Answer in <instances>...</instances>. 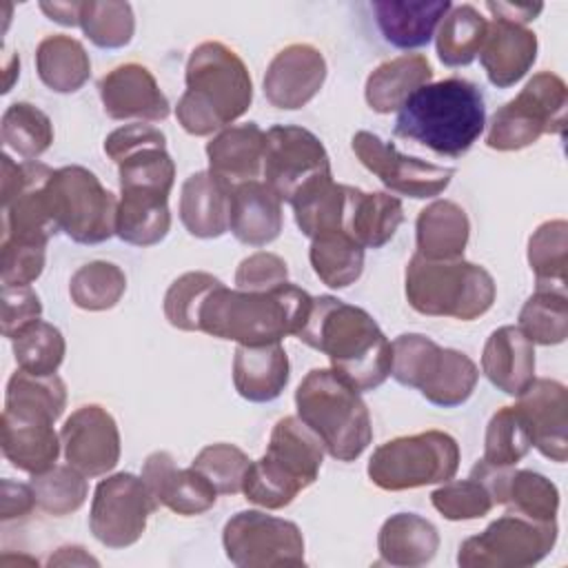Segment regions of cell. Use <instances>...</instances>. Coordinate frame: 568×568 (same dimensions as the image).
Here are the masks:
<instances>
[{"instance_id":"1","label":"cell","mask_w":568,"mask_h":568,"mask_svg":"<svg viewBox=\"0 0 568 568\" xmlns=\"http://www.w3.org/2000/svg\"><path fill=\"white\" fill-rule=\"evenodd\" d=\"M295 337L324 353L331 368L357 393L375 390L390 375L388 337L373 315L337 297H313L311 313Z\"/></svg>"},{"instance_id":"2","label":"cell","mask_w":568,"mask_h":568,"mask_svg":"<svg viewBox=\"0 0 568 568\" xmlns=\"http://www.w3.org/2000/svg\"><path fill=\"white\" fill-rule=\"evenodd\" d=\"M311 304L313 297L291 282L260 293L217 284L202 302L200 331L244 346L273 344L297 335Z\"/></svg>"},{"instance_id":"3","label":"cell","mask_w":568,"mask_h":568,"mask_svg":"<svg viewBox=\"0 0 568 568\" xmlns=\"http://www.w3.org/2000/svg\"><path fill=\"white\" fill-rule=\"evenodd\" d=\"M186 91L175 118L191 135H211L242 118L253 100V82L244 60L224 42L197 44L186 62Z\"/></svg>"},{"instance_id":"4","label":"cell","mask_w":568,"mask_h":568,"mask_svg":"<svg viewBox=\"0 0 568 568\" xmlns=\"http://www.w3.org/2000/svg\"><path fill=\"white\" fill-rule=\"evenodd\" d=\"M486 104L477 84L446 78L419 87L397 111L395 135L415 140L439 155H464L484 133Z\"/></svg>"},{"instance_id":"5","label":"cell","mask_w":568,"mask_h":568,"mask_svg":"<svg viewBox=\"0 0 568 568\" xmlns=\"http://www.w3.org/2000/svg\"><path fill=\"white\" fill-rule=\"evenodd\" d=\"M322 462L320 437L300 417H282L271 430L266 453L248 464L242 493L266 510L284 508L317 479Z\"/></svg>"},{"instance_id":"6","label":"cell","mask_w":568,"mask_h":568,"mask_svg":"<svg viewBox=\"0 0 568 568\" xmlns=\"http://www.w3.org/2000/svg\"><path fill=\"white\" fill-rule=\"evenodd\" d=\"M297 417L337 462L357 459L373 439L371 413L333 368H313L295 390Z\"/></svg>"},{"instance_id":"7","label":"cell","mask_w":568,"mask_h":568,"mask_svg":"<svg viewBox=\"0 0 568 568\" xmlns=\"http://www.w3.org/2000/svg\"><path fill=\"white\" fill-rule=\"evenodd\" d=\"M495 295L493 275L464 257L428 260L415 253L406 266V300L422 315L470 322L490 311Z\"/></svg>"},{"instance_id":"8","label":"cell","mask_w":568,"mask_h":568,"mask_svg":"<svg viewBox=\"0 0 568 568\" xmlns=\"http://www.w3.org/2000/svg\"><path fill=\"white\" fill-rule=\"evenodd\" d=\"M390 375L402 386L417 388L435 406H459L477 386V364L466 353L442 348L426 335L404 333L390 342Z\"/></svg>"},{"instance_id":"9","label":"cell","mask_w":568,"mask_h":568,"mask_svg":"<svg viewBox=\"0 0 568 568\" xmlns=\"http://www.w3.org/2000/svg\"><path fill=\"white\" fill-rule=\"evenodd\" d=\"M459 468V446L442 430L402 435L377 446L368 459V477L382 490H410L444 484Z\"/></svg>"},{"instance_id":"10","label":"cell","mask_w":568,"mask_h":568,"mask_svg":"<svg viewBox=\"0 0 568 568\" xmlns=\"http://www.w3.org/2000/svg\"><path fill=\"white\" fill-rule=\"evenodd\" d=\"M568 89L550 71L532 75L526 87L495 111L486 144L497 151H519L535 144L544 133L564 135Z\"/></svg>"},{"instance_id":"11","label":"cell","mask_w":568,"mask_h":568,"mask_svg":"<svg viewBox=\"0 0 568 568\" xmlns=\"http://www.w3.org/2000/svg\"><path fill=\"white\" fill-rule=\"evenodd\" d=\"M47 195L58 231L73 242L100 244L115 235L118 200L93 171L78 164L55 169Z\"/></svg>"},{"instance_id":"12","label":"cell","mask_w":568,"mask_h":568,"mask_svg":"<svg viewBox=\"0 0 568 568\" xmlns=\"http://www.w3.org/2000/svg\"><path fill=\"white\" fill-rule=\"evenodd\" d=\"M104 153L118 164L120 197L169 200L175 162L160 129L142 122L124 124L106 135Z\"/></svg>"},{"instance_id":"13","label":"cell","mask_w":568,"mask_h":568,"mask_svg":"<svg viewBox=\"0 0 568 568\" xmlns=\"http://www.w3.org/2000/svg\"><path fill=\"white\" fill-rule=\"evenodd\" d=\"M557 541V521H535L517 513L495 519L459 546L464 568H526L541 561Z\"/></svg>"},{"instance_id":"14","label":"cell","mask_w":568,"mask_h":568,"mask_svg":"<svg viewBox=\"0 0 568 568\" xmlns=\"http://www.w3.org/2000/svg\"><path fill=\"white\" fill-rule=\"evenodd\" d=\"M224 552L240 568L304 566V537L297 524L262 510L235 513L222 530Z\"/></svg>"},{"instance_id":"15","label":"cell","mask_w":568,"mask_h":568,"mask_svg":"<svg viewBox=\"0 0 568 568\" xmlns=\"http://www.w3.org/2000/svg\"><path fill=\"white\" fill-rule=\"evenodd\" d=\"M160 504L142 477L115 473L95 486L89 513L93 537L106 548L133 546Z\"/></svg>"},{"instance_id":"16","label":"cell","mask_w":568,"mask_h":568,"mask_svg":"<svg viewBox=\"0 0 568 568\" xmlns=\"http://www.w3.org/2000/svg\"><path fill=\"white\" fill-rule=\"evenodd\" d=\"M262 173L266 186L291 204L304 184L331 173V160L322 140L308 129L275 124L264 133Z\"/></svg>"},{"instance_id":"17","label":"cell","mask_w":568,"mask_h":568,"mask_svg":"<svg viewBox=\"0 0 568 568\" xmlns=\"http://www.w3.org/2000/svg\"><path fill=\"white\" fill-rule=\"evenodd\" d=\"M357 160L377 180L399 195L426 200L439 195L453 180V166H439L419 158H410L397 151L393 142L382 140L371 131H357L351 140Z\"/></svg>"},{"instance_id":"18","label":"cell","mask_w":568,"mask_h":568,"mask_svg":"<svg viewBox=\"0 0 568 568\" xmlns=\"http://www.w3.org/2000/svg\"><path fill=\"white\" fill-rule=\"evenodd\" d=\"M60 442L67 464L84 477L106 475L120 462L118 424L100 404L75 408L60 430Z\"/></svg>"},{"instance_id":"19","label":"cell","mask_w":568,"mask_h":568,"mask_svg":"<svg viewBox=\"0 0 568 568\" xmlns=\"http://www.w3.org/2000/svg\"><path fill=\"white\" fill-rule=\"evenodd\" d=\"M326 80V60L308 42L284 47L271 60L264 73V95L277 109H302L322 89Z\"/></svg>"},{"instance_id":"20","label":"cell","mask_w":568,"mask_h":568,"mask_svg":"<svg viewBox=\"0 0 568 568\" xmlns=\"http://www.w3.org/2000/svg\"><path fill=\"white\" fill-rule=\"evenodd\" d=\"M519 413L530 433L532 446L550 462L564 464L568 457V390L561 382L535 377L517 395Z\"/></svg>"},{"instance_id":"21","label":"cell","mask_w":568,"mask_h":568,"mask_svg":"<svg viewBox=\"0 0 568 568\" xmlns=\"http://www.w3.org/2000/svg\"><path fill=\"white\" fill-rule=\"evenodd\" d=\"M98 91L104 113L113 120L162 122L171 113V104L153 73L138 62H126L104 73Z\"/></svg>"},{"instance_id":"22","label":"cell","mask_w":568,"mask_h":568,"mask_svg":"<svg viewBox=\"0 0 568 568\" xmlns=\"http://www.w3.org/2000/svg\"><path fill=\"white\" fill-rule=\"evenodd\" d=\"M151 495L160 506L191 517L202 515L217 501L215 486L193 466L178 468L175 459L166 450H155L144 459L142 475Z\"/></svg>"},{"instance_id":"23","label":"cell","mask_w":568,"mask_h":568,"mask_svg":"<svg viewBox=\"0 0 568 568\" xmlns=\"http://www.w3.org/2000/svg\"><path fill=\"white\" fill-rule=\"evenodd\" d=\"M55 419L49 415L4 406L2 410V453L11 466L29 475L55 466L60 455V435L53 430Z\"/></svg>"},{"instance_id":"24","label":"cell","mask_w":568,"mask_h":568,"mask_svg":"<svg viewBox=\"0 0 568 568\" xmlns=\"http://www.w3.org/2000/svg\"><path fill=\"white\" fill-rule=\"evenodd\" d=\"M537 36L506 20L488 22L486 38L479 49L481 67L497 89H508L519 82L537 60Z\"/></svg>"},{"instance_id":"25","label":"cell","mask_w":568,"mask_h":568,"mask_svg":"<svg viewBox=\"0 0 568 568\" xmlns=\"http://www.w3.org/2000/svg\"><path fill=\"white\" fill-rule=\"evenodd\" d=\"M233 186L211 171H197L184 180L180 220L193 237L211 240L229 231Z\"/></svg>"},{"instance_id":"26","label":"cell","mask_w":568,"mask_h":568,"mask_svg":"<svg viewBox=\"0 0 568 568\" xmlns=\"http://www.w3.org/2000/svg\"><path fill=\"white\" fill-rule=\"evenodd\" d=\"M481 373L506 395H521L535 379V344L519 326H499L484 344Z\"/></svg>"},{"instance_id":"27","label":"cell","mask_w":568,"mask_h":568,"mask_svg":"<svg viewBox=\"0 0 568 568\" xmlns=\"http://www.w3.org/2000/svg\"><path fill=\"white\" fill-rule=\"evenodd\" d=\"M229 231L246 246H266L282 231V200L266 182L248 180L233 186Z\"/></svg>"},{"instance_id":"28","label":"cell","mask_w":568,"mask_h":568,"mask_svg":"<svg viewBox=\"0 0 568 568\" xmlns=\"http://www.w3.org/2000/svg\"><path fill=\"white\" fill-rule=\"evenodd\" d=\"M288 384V357L280 342L244 346L233 357V386L248 402H273Z\"/></svg>"},{"instance_id":"29","label":"cell","mask_w":568,"mask_h":568,"mask_svg":"<svg viewBox=\"0 0 568 568\" xmlns=\"http://www.w3.org/2000/svg\"><path fill=\"white\" fill-rule=\"evenodd\" d=\"M209 171L231 184L255 180L264 160V131L255 122L222 129L206 144Z\"/></svg>"},{"instance_id":"30","label":"cell","mask_w":568,"mask_h":568,"mask_svg":"<svg viewBox=\"0 0 568 568\" xmlns=\"http://www.w3.org/2000/svg\"><path fill=\"white\" fill-rule=\"evenodd\" d=\"M351 189L348 184L333 182L331 173L304 184L291 200L297 229L311 240L335 231L346 233Z\"/></svg>"},{"instance_id":"31","label":"cell","mask_w":568,"mask_h":568,"mask_svg":"<svg viewBox=\"0 0 568 568\" xmlns=\"http://www.w3.org/2000/svg\"><path fill=\"white\" fill-rule=\"evenodd\" d=\"M448 0L430 2H402V0H382L375 2L377 27L386 42L397 49H419L430 42L439 22L450 11Z\"/></svg>"},{"instance_id":"32","label":"cell","mask_w":568,"mask_h":568,"mask_svg":"<svg viewBox=\"0 0 568 568\" xmlns=\"http://www.w3.org/2000/svg\"><path fill=\"white\" fill-rule=\"evenodd\" d=\"M433 80V69L426 55L404 53L382 62L366 80V102L375 113L399 111L402 104L424 84Z\"/></svg>"},{"instance_id":"33","label":"cell","mask_w":568,"mask_h":568,"mask_svg":"<svg viewBox=\"0 0 568 568\" xmlns=\"http://www.w3.org/2000/svg\"><path fill=\"white\" fill-rule=\"evenodd\" d=\"M437 548V528L415 513L390 515L377 535L379 557L390 566H424L435 557Z\"/></svg>"},{"instance_id":"34","label":"cell","mask_w":568,"mask_h":568,"mask_svg":"<svg viewBox=\"0 0 568 568\" xmlns=\"http://www.w3.org/2000/svg\"><path fill=\"white\" fill-rule=\"evenodd\" d=\"M417 253L428 260H455L464 255L470 235L466 211L453 200H435L417 215Z\"/></svg>"},{"instance_id":"35","label":"cell","mask_w":568,"mask_h":568,"mask_svg":"<svg viewBox=\"0 0 568 568\" xmlns=\"http://www.w3.org/2000/svg\"><path fill=\"white\" fill-rule=\"evenodd\" d=\"M404 222L402 200L388 193H366L351 189V206L346 217V233L364 248H382L390 242Z\"/></svg>"},{"instance_id":"36","label":"cell","mask_w":568,"mask_h":568,"mask_svg":"<svg viewBox=\"0 0 568 568\" xmlns=\"http://www.w3.org/2000/svg\"><path fill=\"white\" fill-rule=\"evenodd\" d=\"M36 69L44 87L55 93H73L91 75V60L80 40L71 36H47L36 49Z\"/></svg>"},{"instance_id":"37","label":"cell","mask_w":568,"mask_h":568,"mask_svg":"<svg viewBox=\"0 0 568 568\" xmlns=\"http://www.w3.org/2000/svg\"><path fill=\"white\" fill-rule=\"evenodd\" d=\"M488 22L473 4H453L435 31L437 55L446 67L470 64L481 49Z\"/></svg>"},{"instance_id":"38","label":"cell","mask_w":568,"mask_h":568,"mask_svg":"<svg viewBox=\"0 0 568 568\" xmlns=\"http://www.w3.org/2000/svg\"><path fill=\"white\" fill-rule=\"evenodd\" d=\"M308 257L315 275L331 288H346L364 271V246L344 231L313 237Z\"/></svg>"},{"instance_id":"39","label":"cell","mask_w":568,"mask_h":568,"mask_svg":"<svg viewBox=\"0 0 568 568\" xmlns=\"http://www.w3.org/2000/svg\"><path fill=\"white\" fill-rule=\"evenodd\" d=\"M528 264L535 273L537 288L566 291L568 268V224L548 220L528 240Z\"/></svg>"},{"instance_id":"40","label":"cell","mask_w":568,"mask_h":568,"mask_svg":"<svg viewBox=\"0 0 568 568\" xmlns=\"http://www.w3.org/2000/svg\"><path fill=\"white\" fill-rule=\"evenodd\" d=\"M11 346L18 368L31 375H55L67 351L60 328L42 320L22 326L11 337Z\"/></svg>"},{"instance_id":"41","label":"cell","mask_w":568,"mask_h":568,"mask_svg":"<svg viewBox=\"0 0 568 568\" xmlns=\"http://www.w3.org/2000/svg\"><path fill=\"white\" fill-rule=\"evenodd\" d=\"M2 142L22 160L40 158L53 142V124L44 111L31 102H13L2 113Z\"/></svg>"},{"instance_id":"42","label":"cell","mask_w":568,"mask_h":568,"mask_svg":"<svg viewBox=\"0 0 568 568\" xmlns=\"http://www.w3.org/2000/svg\"><path fill=\"white\" fill-rule=\"evenodd\" d=\"M126 291L124 271L104 260L82 264L69 282L71 302L84 311H106L113 308Z\"/></svg>"},{"instance_id":"43","label":"cell","mask_w":568,"mask_h":568,"mask_svg":"<svg viewBox=\"0 0 568 568\" xmlns=\"http://www.w3.org/2000/svg\"><path fill=\"white\" fill-rule=\"evenodd\" d=\"M519 328L532 344H561L568 335L566 291L537 288L519 311Z\"/></svg>"},{"instance_id":"44","label":"cell","mask_w":568,"mask_h":568,"mask_svg":"<svg viewBox=\"0 0 568 568\" xmlns=\"http://www.w3.org/2000/svg\"><path fill=\"white\" fill-rule=\"evenodd\" d=\"M29 484L33 488L36 504L53 517H64L75 513L89 495L87 477L80 470H75L71 464L67 466L55 464L44 473L31 475Z\"/></svg>"},{"instance_id":"45","label":"cell","mask_w":568,"mask_h":568,"mask_svg":"<svg viewBox=\"0 0 568 568\" xmlns=\"http://www.w3.org/2000/svg\"><path fill=\"white\" fill-rule=\"evenodd\" d=\"M504 506L535 521H557L559 490L548 477L535 470H510Z\"/></svg>"},{"instance_id":"46","label":"cell","mask_w":568,"mask_h":568,"mask_svg":"<svg viewBox=\"0 0 568 568\" xmlns=\"http://www.w3.org/2000/svg\"><path fill=\"white\" fill-rule=\"evenodd\" d=\"M80 27L100 49H120L131 42L135 16L129 2L89 0L80 7Z\"/></svg>"},{"instance_id":"47","label":"cell","mask_w":568,"mask_h":568,"mask_svg":"<svg viewBox=\"0 0 568 568\" xmlns=\"http://www.w3.org/2000/svg\"><path fill=\"white\" fill-rule=\"evenodd\" d=\"M532 448L528 426L517 406H501L486 426L484 459L495 466H515Z\"/></svg>"},{"instance_id":"48","label":"cell","mask_w":568,"mask_h":568,"mask_svg":"<svg viewBox=\"0 0 568 568\" xmlns=\"http://www.w3.org/2000/svg\"><path fill=\"white\" fill-rule=\"evenodd\" d=\"M4 406L27 408L58 419L67 406V388L58 375H31L16 371L7 384Z\"/></svg>"},{"instance_id":"49","label":"cell","mask_w":568,"mask_h":568,"mask_svg":"<svg viewBox=\"0 0 568 568\" xmlns=\"http://www.w3.org/2000/svg\"><path fill=\"white\" fill-rule=\"evenodd\" d=\"M217 284L222 282L204 271L180 275L164 295V315L169 324L180 331H200L202 302Z\"/></svg>"},{"instance_id":"50","label":"cell","mask_w":568,"mask_h":568,"mask_svg":"<svg viewBox=\"0 0 568 568\" xmlns=\"http://www.w3.org/2000/svg\"><path fill=\"white\" fill-rule=\"evenodd\" d=\"M430 501L435 510L450 521L479 519L488 515L495 506L488 488L475 475H468L466 479L444 481L437 490H433Z\"/></svg>"},{"instance_id":"51","label":"cell","mask_w":568,"mask_h":568,"mask_svg":"<svg viewBox=\"0 0 568 568\" xmlns=\"http://www.w3.org/2000/svg\"><path fill=\"white\" fill-rule=\"evenodd\" d=\"M248 464L251 459L242 448H237L235 444L220 442L204 446L195 455L191 466L200 470L220 495H235L242 493V481Z\"/></svg>"},{"instance_id":"52","label":"cell","mask_w":568,"mask_h":568,"mask_svg":"<svg viewBox=\"0 0 568 568\" xmlns=\"http://www.w3.org/2000/svg\"><path fill=\"white\" fill-rule=\"evenodd\" d=\"M2 286H29L44 268V242L2 240Z\"/></svg>"},{"instance_id":"53","label":"cell","mask_w":568,"mask_h":568,"mask_svg":"<svg viewBox=\"0 0 568 568\" xmlns=\"http://www.w3.org/2000/svg\"><path fill=\"white\" fill-rule=\"evenodd\" d=\"M288 282L286 262L268 251H257L244 257L235 271V286L240 291H271L280 284Z\"/></svg>"},{"instance_id":"54","label":"cell","mask_w":568,"mask_h":568,"mask_svg":"<svg viewBox=\"0 0 568 568\" xmlns=\"http://www.w3.org/2000/svg\"><path fill=\"white\" fill-rule=\"evenodd\" d=\"M2 335L13 337L22 326L40 320L42 302L31 286H2Z\"/></svg>"},{"instance_id":"55","label":"cell","mask_w":568,"mask_h":568,"mask_svg":"<svg viewBox=\"0 0 568 568\" xmlns=\"http://www.w3.org/2000/svg\"><path fill=\"white\" fill-rule=\"evenodd\" d=\"M0 497H2L0 499L2 501V510H0L2 521L27 517L33 510V506H38L31 484H18L11 479H2Z\"/></svg>"},{"instance_id":"56","label":"cell","mask_w":568,"mask_h":568,"mask_svg":"<svg viewBox=\"0 0 568 568\" xmlns=\"http://www.w3.org/2000/svg\"><path fill=\"white\" fill-rule=\"evenodd\" d=\"M486 9L495 16V20H506L513 24H526L532 22L541 11L544 4L541 2H486Z\"/></svg>"},{"instance_id":"57","label":"cell","mask_w":568,"mask_h":568,"mask_svg":"<svg viewBox=\"0 0 568 568\" xmlns=\"http://www.w3.org/2000/svg\"><path fill=\"white\" fill-rule=\"evenodd\" d=\"M80 7L82 2H40V11L64 27L80 24Z\"/></svg>"},{"instance_id":"58","label":"cell","mask_w":568,"mask_h":568,"mask_svg":"<svg viewBox=\"0 0 568 568\" xmlns=\"http://www.w3.org/2000/svg\"><path fill=\"white\" fill-rule=\"evenodd\" d=\"M73 566V564H93V566H98V559H93L91 555H87L84 552V548L82 546H62V548H58V552L55 555H51V559H49V566Z\"/></svg>"},{"instance_id":"59","label":"cell","mask_w":568,"mask_h":568,"mask_svg":"<svg viewBox=\"0 0 568 568\" xmlns=\"http://www.w3.org/2000/svg\"><path fill=\"white\" fill-rule=\"evenodd\" d=\"M2 69H4V89H2V93H9L11 84H13V78H18V73H20L18 55L16 53H7L4 62H2Z\"/></svg>"}]
</instances>
